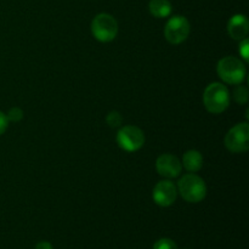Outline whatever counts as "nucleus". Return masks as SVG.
Instances as JSON below:
<instances>
[{
	"label": "nucleus",
	"mask_w": 249,
	"mask_h": 249,
	"mask_svg": "<svg viewBox=\"0 0 249 249\" xmlns=\"http://www.w3.org/2000/svg\"><path fill=\"white\" fill-rule=\"evenodd\" d=\"M153 249H179L177 243L170 238H160L153 245Z\"/></svg>",
	"instance_id": "15"
},
{
	"label": "nucleus",
	"mask_w": 249,
	"mask_h": 249,
	"mask_svg": "<svg viewBox=\"0 0 249 249\" xmlns=\"http://www.w3.org/2000/svg\"><path fill=\"white\" fill-rule=\"evenodd\" d=\"M91 33L99 41L108 43L117 36L118 23L111 15L99 14L91 22Z\"/></svg>",
	"instance_id": "4"
},
{
	"label": "nucleus",
	"mask_w": 249,
	"mask_h": 249,
	"mask_svg": "<svg viewBox=\"0 0 249 249\" xmlns=\"http://www.w3.org/2000/svg\"><path fill=\"white\" fill-rule=\"evenodd\" d=\"M182 164L186 168L187 172L196 173L203 165V157H202L201 152L196 150H190L182 157Z\"/></svg>",
	"instance_id": "11"
},
{
	"label": "nucleus",
	"mask_w": 249,
	"mask_h": 249,
	"mask_svg": "<svg viewBox=\"0 0 249 249\" xmlns=\"http://www.w3.org/2000/svg\"><path fill=\"white\" fill-rule=\"evenodd\" d=\"M9 122H19L22 118H23V111H22L19 107H12L9 111V113L6 114Z\"/></svg>",
	"instance_id": "16"
},
{
	"label": "nucleus",
	"mask_w": 249,
	"mask_h": 249,
	"mask_svg": "<svg viewBox=\"0 0 249 249\" xmlns=\"http://www.w3.org/2000/svg\"><path fill=\"white\" fill-rule=\"evenodd\" d=\"M191 27L184 16H174L167 22L164 28V36L170 44H181L189 36Z\"/></svg>",
	"instance_id": "7"
},
{
	"label": "nucleus",
	"mask_w": 249,
	"mask_h": 249,
	"mask_svg": "<svg viewBox=\"0 0 249 249\" xmlns=\"http://www.w3.org/2000/svg\"><path fill=\"white\" fill-rule=\"evenodd\" d=\"M150 12L157 18H164L172 14V4L168 0H151L148 4Z\"/></svg>",
	"instance_id": "12"
},
{
	"label": "nucleus",
	"mask_w": 249,
	"mask_h": 249,
	"mask_svg": "<svg viewBox=\"0 0 249 249\" xmlns=\"http://www.w3.org/2000/svg\"><path fill=\"white\" fill-rule=\"evenodd\" d=\"M233 96H235V100L238 102V104H246L248 100V90L246 87H242V85L238 84L237 88L233 91Z\"/></svg>",
	"instance_id": "14"
},
{
	"label": "nucleus",
	"mask_w": 249,
	"mask_h": 249,
	"mask_svg": "<svg viewBox=\"0 0 249 249\" xmlns=\"http://www.w3.org/2000/svg\"><path fill=\"white\" fill-rule=\"evenodd\" d=\"M153 201L160 207H169L175 202L178 196L177 186L169 180L160 181L152 192Z\"/></svg>",
	"instance_id": "8"
},
{
	"label": "nucleus",
	"mask_w": 249,
	"mask_h": 249,
	"mask_svg": "<svg viewBox=\"0 0 249 249\" xmlns=\"http://www.w3.org/2000/svg\"><path fill=\"white\" fill-rule=\"evenodd\" d=\"M225 146L233 153H242L249 148V125L247 122L236 124L225 136Z\"/></svg>",
	"instance_id": "5"
},
{
	"label": "nucleus",
	"mask_w": 249,
	"mask_h": 249,
	"mask_svg": "<svg viewBox=\"0 0 249 249\" xmlns=\"http://www.w3.org/2000/svg\"><path fill=\"white\" fill-rule=\"evenodd\" d=\"M156 168H157L158 174L167 179L179 177L181 173V163H180L179 158L170 153H164V155L160 156L156 162Z\"/></svg>",
	"instance_id": "9"
},
{
	"label": "nucleus",
	"mask_w": 249,
	"mask_h": 249,
	"mask_svg": "<svg viewBox=\"0 0 249 249\" xmlns=\"http://www.w3.org/2000/svg\"><path fill=\"white\" fill-rule=\"evenodd\" d=\"M106 122L111 128H118V126H121L122 123H123V118H122L119 112L111 111L108 114H107Z\"/></svg>",
	"instance_id": "13"
},
{
	"label": "nucleus",
	"mask_w": 249,
	"mask_h": 249,
	"mask_svg": "<svg viewBox=\"0 0 249 249\" xmlns=\"http://www.w3.org/2000/svg\"><path fill=\"white\" fill-rule=\"evenodd\" d=\"M249 31L248 19L245 15H235L229 19L228 32L230 36L235 40H242L247 38Z\"/></svg>",
	"instance_id": "10"
},
{
	"label": "nucleus",
	"mask_w": 249,
	"mask_h": 249,
	"mask_svg": "<svg viewBox=\"0 0 249 249\" xmlns=\"http://www.w3.org/2000/svg\"><path fill=\"white\" fill-rule=\"evenodd\" d=\"M240 41L241 43H240V49H238V50H240L241 56H242L245 60H248V45H249L248 39L245 38Z\"/></svg>",
	"instance_id": "17"
},
{
	"label": "nucleus",
	"mask_w": 249,
	"mask_h": 249,
	"mask_svg": "<svg viewBox=\"0 0 249 249\" xmlns=\"http://www.w3.org/2000/svg\"><path fill=\"white\" fill-rule=\"evenodd\" d=\"M218 74L220 79L226 84L238 85L245 80L246 78V66L242 61L233 56H226L221 58L218 63Z\"/></svg>",
	"instance_id": "3"
},
{
	"label": "nucleus",
	"mask_w": 249,
	"mask_h": 249,
	"mask_svg": "<svg viewBox=\"0 0 249 249\" xmlns=\"http://www.w3.org/2000/svg\"><path fill=\"white\" fill-rule=\"evenodd\" d=\"M178 190L182 198L189 203H198L203 201L207 195L206 182L196 174L184 175L178 182Z\"/></svg>",
	"instance_id": "2"
},
{
	"label": "nucleus",
	"mask_w": 249,
	"mask_h": 249,
	"mask_svg": "<svg viewBox=\"0 0 249 249\" xmlns=\"http://www.w3.org/2000/svg\"><path fill=\"white\" fill-rule=\"evenodd\" d=\"M117 142L126 152H135L145 143V134L138 126L125 125L117 134Z\"/></svg>",
	"instance_id": "6"
},
{
	"label": "nucleus",
	"mask_w": 249,
	"mask_h": 249,
	"mask_svg": "<svg viewBox=\"0 0 249 249\" xmlns=\"http://www.w3.org/2000/svg\"><path fill=\"white\" fill-rule=\"evenodd\" d=\"M203 102L207 111L213 114H220L230 105V92L226 85L221 83H212L203 94Z\"/></svg>",
	"instance_id": "1"
},
{
	"label": "nucleus",
	"mask_w": 249,
	"mask_h": 249,
	"mask_svg": "<svg viewBox=\"0 0 249 249\" xmlns=\"http://www.w3.org/2000/svg\"><path fill=\"white\" fill-rule=\"evenodd\" d=\"M34 249H53V248L50 242H48V241H41V242H39L38 245L34 247Z\"/></svg>",
	"instance_id": "19"
},
{
	"label": "nucleus",
	"mask_w": 249,
	"mask_h": 249,
	"mask_svg": "<svg viewBox=\"0 0 249 249\" xmlns=\"http://www.w3.org/2000/svg\"><path fill=\"white\" fill-rule=\"evenodd\" d=\"M7 126H9V119H7L6 114L0 111V135L6 131Z\"/></svg>",
	"instance_id": "18"
}]
</instances>
